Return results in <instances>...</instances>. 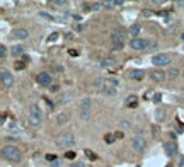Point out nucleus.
Instances as JSON below:
<instances>
[{"mask_svg": "<svg viewBox=\"0 0 184 167\" xmlns=\"http://www.w3.org/2000/svg\"><path fill=\"white\" fill-rule=\"evenodd\" d=\"M95 85H99V89H101V92L102 94L112 95V94L116 92L119 82H118V78H114V77H104V78L95 80Z\"/></svg>", "mask_w": 184, "mask_h": 167, "instance_id": "nucleus-1", "label": "nucleus"}, {"mask_svg": "<svg viewBox=\"0 0 184 167\" xmlns=\"http://www.w3.org/2000/svg\"><path fill=\"white\" fill-rule=\"evenodd\" d=\"M2 157L5 160H10V162H19L20 157H22V153L14 145H5V147H2Z\"/></svg>", "mask_w": 184, "mask_h": 167, "instance_id": "nucleus-2", "label": "nucleus"}, {"mask_svg": "<svg viewBox=\"0 0 184 167\" xmlns=\"http://www.w3.org/2000/svg\"><path fill=\"white\" fill-rule=\"evenodd\" d=\"M29 121L34 126L41 125V121H43V111L37 104H31V108H29Z\"/></svg>", "mask_w": 184, "mask_h": 167, "instance_id": "nucleus-3", "label": "nucleus"}, {"mask_svg": "<svg viewBox=\"0 0 184 167\" xmlns=\"http://www.w3.org/2000/svg\"><path fill=\"white\" fill-rule=\"evenodd\" d=\"M74 143H75V136L70 133V131H67V133H63V135H60V136L56 138V147H58V149L72 147Z\"/></svg>", "mask_w": 184, "mask_h": 167, "instance_id": "nucleus-4", "label": "nucleus"}, {"mask_svg": "<svg viewBox=\"0 0 184 167\" xmlns=\"http://www.w3.org/2000/svg\"><path fill=\"white\" fill-rule=\"evenodd\" d=\"M91 106H92V101L89 99V97H85V99H82V101H80L78 114H80V118H82L84 121L91 118Z\"/></svg>", "mask_w": 184, "mask_h": 167, "instance_id": "nucleus-5", "label": "nucleus"}, {"mask_svg": "<svg viewBox=\"0 0 184 167\" xmlns=\"http://www.w3.org/2000/svg\"><path fill=\"white\" fill-rule=\"evenodd\" d=\"M111 41H112L114 50H121V48L125 46V34H123L121 31H114V33L111 34Z\"/></svg>", "mask_w": 184, "mask_h": 167, "instance_id": "nucleus-6", "label": "nucleus"}, {"mask_svg": "<svg viewBox=\"0 0 184 167\" xmlns=\"http://www.w3.org/2000/svg\"><path fill=\"white\" fill-rule=\"evenodd\" d=\"M0 78H2V87H3V89H9V87L14 84V77H12V74H10L7 68H2Z\"/></svg>", "mask_w": 184, "mask_h": 167, "instance_id": "nucleus-7", "label": "nucleus"}, {"mask_svg": "<svg viewBox=\"0 0 184 167\" xmlns=\"http://www.w3.org/2000/svg\"><path fill=\"white\" fill-rule=\"evenodd\" d=\"M152 63H153L155 67H166V65L170 63V58H169V55H166V53H159V55L152 56Z\"/></svg>", "mask_w": 184, "mask_h": 167, "instance_id": "nucleus-8", "label": "nucleus"}, {"mask_svg": "<svg viewBox=\"0 0 184 167\" xmlns=\"http://www.w3.org/2000/svg\"><path fill=\"white\" fill-rule=\"evenodd\" d=\"M36 80H37V84L39 85H43V87H51L53 84V77L48 74V72H41V74H37L36 75Z\"/></svg>", "mask_w": 184, "mask_h": 167, "instance_id": "nucleus-9", "label": "nucleus"}, {"mask_svg": "<svg viewBox=\"0 0 184 167\" xmlns=\"http://www.w3.org/2000/svg\"><path fill=\"white\" fill-rule=\"evenodd\" d=\"M129 46H131L133 50L140 51V50H145L148 46V41L147 39H142V37H133V39L129 41Z\"/></svg>", "mask_w": 184, "mask_h": 167, "instance_id": "nucleus-10", "label": "nucleus"}, {"mask_svg": "<svg viewBox=\"0 0 184 167\" xmlns=\"http://www.w3.org/2000/svg\"><path fill=\"white\" fill-rule=\"evenodd\" d=\"M131 149L135 150V152H143L145 150V138L143 136L131 138Z\"/></svg>", "mask_w": 184, "mask_h": 167, "instance_id": "nucleus-11", "label": "nucleus"}, {"mask_svg": "<svg viewBox=\"0 0 184 167\" xmlns=\"http://www.w3.org/2000/svg\"><path fill=\"white\" fill-rule=\"evenodd\" d=\"M101 67H102V68H108L109 72H114V70H116V61H114L112 58H104L102 63H101Z\"/></svg>", "mask_w": 184, "mask_h": 167, "instance_id": "nucleus-12", "label": "nucleus"}, {"mask_svg": "<svg viewBox=\"0 0 184 167\" xmlns=\"http://www.w3.org/2000/svg\"><path fill=\"white\" fill-rule=\"evenodd\" d=\"M164 150H166V153L169 157H172V155H176V152H177V145L172 143V142H167V143H164Z\"/></svg>", "mask_w": 184, "mask_h": 167, "instance_id": "nucleus-13", "label": "nucleus"}, {"mask_svg": "<svg viewBox=\"0 0 184 167\" xmlns=\"http://www.w3.org/2000/svg\"><path fill=\"white\" fill-rule=\"evenodd\" d=\"M152 78L155 80V82H164L166 80V74L162 72V70H159V68H155V70H152Z\"/></svg>", "mask_w": 184, "mask_h": 167, "instance_id": "nucleus-14", "label": "nucleus"}, {"mask_svg": "<svg viewBox=\"0 0 184 167\" xmlns=\"http://www.w3.org/2000/svg\"><path fill=\"white\" fill-rule=\"evenodd\" d=\"M129 77H131L133 80H142V78L145 77V72L140 70V68H133V70L129 72Z\"/></svg>", "mask_w": 184, "mask_h": 167, "instance_id": "nucleus-15", "label": "nucleus"}, {"mask_svg": "<svg viewBox=\"0 0 184 167\" xmlns=\"http://www.w3.org/2000/svg\"><path fill=\"white\" fill-rule=\"evenodd\" d=\"M12 34H14V37H17V39H24V37H27V31L26 29H16Z\"/></svg>", "mask_w": 184, "mask_h": 167, "instance_id": "nucleus-16", "label": "nucleus"}, {"mask_svg": "<svg viewBox=\"0 0 184 167\" xmlns=\"http://www.w3.org/2000/svg\"><path fill=\"white\" fill-rule=\"evenodd\" d=\"M126 106H128V108H136V106H138L136 95H129V97H126Z\"/></svg>", "mask_w": 184, "mask_h": 167, "instance_id": "nucleus-17", "label": "nucleus"}, {"mask_svg": "<svg viewBox=\"0 0 184 167\" xmlns=\"http://www.w3.org/2000/svg\"><path fill=\"white\" fill-rule=\"evenodd\" d=\"M56 121H58V125H63V123H67V121H68V114H65V112H61V114H58V118H56Z\"/></svg>", "mask_w": 184, "mask_h": 167, "instance_id": "nucleus-18", "label": "nucleus"}, {"mask_svg": "<svg viewBox=\"0 0 184 167\" xmlns=\"http://www.w3.org/2000/svg\"><path fill=\"white\" fill-rule=\"evenodd\" d=\"M22 53H24V48H22V46H14V48H12V55L19 56V55H22Z\"/></svg>", "mask_w": 184, "mask_h": 167, "instance_id": "nucleus-19", "label": "nucleus"}, {"mask_svg": "<svg viewBox=\"0 0 184 167\" xmlns=\"http://www.w3.org/2000/svg\"><path fill=\"white\" fill-rule=\"evenodd\" d=\"M129 33H131L133 36H136V34L140 33V26H138V24H133V26L129 27Z\"/></svg>", "mask_w": 184, "mask_h": 167, "instance_id": "nucleus-20", "label": "nucleus"}, {"mask_svg": "<svg viewBox=\"0 0 184 167\" xmlns=\"http://www.w3.org/2000/svg\"><path fill=\"white\" fill-rule=\"evenodd\" d=\"M104 140H106V143H114V140H116V135H111V133H108L106 136H104Z\"/></svg>", "mask_w": 184, "mask_h": 167, "instance_id": "nucleus-21", "label": "nucleus"}, {"mask_svg": "<svg viewBox=\"0 0 184 167\" xmlns=\"http://www.w3.org/2000/svg\"><path fill=\"white\" fill-rule=\"evenodd\" d=\"M177 75H179V68H177V67H172V68L169 70V77L174 78V77H177Z\"/></svg>", "mask_w": 184, "mask_h": 167, "instance_id": "nucleus-22", "label": "nucleus"}, {"mask_svg": "<svg viewBox=\"0 0 184 167\" xmlns=\"http://www.w3.org/2000/svg\"><path fill=\"white\" fill-rule=\"evenodd\" d=\"M85 155H87L91 160H97V155H95L94 152H91V150H85Z\"/></svg>", "mask_w": 184, "mask_h": 167, "instance_id": "nucleus-23", "label": "nucleus"}, {"mask_svg": "<svg viewBox=\"0 0 184 167\" xmlns=\"http://www.w3.org/2000/svg\"><path fill=\"white\" fill-rule=\"evenodd\" d=\"M5 56H7V48H5V46H0V58L3 60Z\"/></svg>", "mask_w": 184, "mask_h": 167, "instance_id": "nucleus-24", "label": "nucleus"}, {"mask_svg": "<svg viewBox=\"0 0 184 167\" xmlns=\"http://www.w3.org/2000/svg\"><path fill=\"white\" fill-rule=\"evenodd\" d=\"M39 17L48 19V20H53V16H50V14H46V12H39Z\"/></svg>", "mask_w": 184, "mask_h": 167, "instance_id": "nucleus-25", "label": "nucleus"}, {"mask_svg": "<svg viewBox=\"0 0 184 167\" xmlns=\"http://www.w3.org/2000/svg\"><path fill=\"white\" fill-rule=\"evenodd\" d=\"M46 160H48V162H55L56 155H55V153H48V155H46Z\"/></svg>", "mask_w": 184, "mask_h": 167, "instance_id": "nucleus-26", "label": "nucleus"}, {"mask_svg": "<svg viewBox=\"0 0 184 167\" xmlns=\"http://www.w3.org/2000/svg\"><path fill=\"white\" fill-rule=\"evenodd\" d=\"M157 119H159V121L164 119V109H157Z\"/></svg>", "mask_w": 184, "mask_h": 167, "instance_id": "nucleus-27", "label": "nucleus"}, {"mask_svg": "<svg viewBox=\"0 0 184 167\" xmlns=\"http://www.w3.org/2000/svg\"><path fill=\"white\" fill-rule=\"evenodd\" d=\"M14 67H16V70H22V68L26 67V63H24V61H17V63H16Z\"/></svg>", "mask_w": 184, "mask_h": 167, "instance_id": "nucleus-28", "label": "nucleus"}, {"mask_svg": "<svg viewBox=\"0 0 184 167\" xmlns=\"http://www.w3.org/2000/svg\"><path fill=\"white\" fill-rule=\"evenodd\" d=\"M65 157H67V159H75L77 155H75V152H70V150H68V152L65 153Z\"/></svg>", "mask_w": 184, "mask_h": 167, "instance_id": "nucleus-29", "label": "nucleus"}, {"mask_svg": "<svg viewBox=\"0 0 184 167\" xmlns=\"http://www.w3.org/2000/svg\"><path fill=\"white\" fill-rule=\"evenodd\" d=\"M51 3H53V5H65L67 2H65V0H53Z\"/></svg>", "mask_w": 184, "mask_h": 167, "instance_id": "nucleus-30", "label": "nucleus"}, {"mask_svg": "<svg viewBox=\"0 0 184 167\" xmlns=\"http://www.w3.org/2000/svg\"><path fill=\"white\" fill-rule=\"evenodd\" d=\"M56 39H58V34L55 33V34H53L51 37H48V43H53V41H56Z\"/></svg>", "mask_w": 184, "mask_h": 167, "instance_id": "nucleus-31", "label": "nucleus"}, {"mask_svg": "<svg viewBox=\"0 0 184 167\" xmlns=\"http://www.w3.org/2000/svg\"><path fill=\"white\" fill-rule=\"evenodd\" d=\"M68 55L70 56H77L78 55V51H77V50H68Z\"/></svg>", "mask_w": 184, "mask_h": 167, "instance_id": "nucleus-32", "label": "nucleus"}, {"mask_svg": "<svg viewBox=\"0 0 184 167\" xmlns=\"http://www.w3.org/2000/svg\"><path fill=\"white\" fill-rule=\"evenodd\" d=\"M160 99H162L160 94H155V95H153V101H155V102H160Z\"/></svg>", "mask_w": 184, "mask_h": 167, "instance_id": "nucleus-33", "label": "nucleus"}, {"mask_svg": "<svg viewBox=\"0 0 184 167\" xmlns=\"http://www.w3.org/2000/svg\"><path fill=\"white\" fill-rule=\"evenodd\" d=\"M46 104H48V108H50V109H53V106H55V104H53V101H50V99H46Z\"/></svg>", "mask_w": 184, "mask_h": 167, "instance_id": "nucleus-34", "label": "nucleus"}, {"mask_svg": "<svg viewBox=\"0 0 184 167\" xmlns=\"http://www.w3.org/2000/svg\"><path fill=\"white\" fill-rule=\"evenodd\" d=\"M58 89H60L58 85H51V87H50V91H51V92H58Z\"/></svg>", "mask_w": 184, "mask_h": 167, "instance_id": "nucleus-35", "label": "nucleus"}, {"mask_svg": "<svg viewBox=\"0 0 184 167\" xmlns=\"http://www.w3.org/2000/svg\"><path fill=\"white\" fill-rule=\"evenodd\" d=\"M116 138H123V131H118L116 133Z\"/></svg>", "mask_w": 184, "mask_h": 167, "instance_id": "nucleus-36", "label": "nucleus"}, {"mask_svg": "<svg viewBox=\"0 0 184 167\" xmlns=\"http://www.w3.org/2000/svg\"><path fill=\"white\" fill-rule=\"evenodd\" d=\"M179 167H184V157L181 159V160H179Z\"/></svg>", "mask_w": 184, "mask_h": 167, "instance_id": "nucleus-37", "label": "nucleus"}, {"mask_svg": "<svg viewBox=\"0 0 184 167\" xmlns=\"http://www.w3.org/2000/svg\"><path fill=\"white\" fill-rule=\"evenodd\" d=\"M166 167H174V166H172V164H167V166Z\"/></svg>", "mask_w": 184, "mask_h": 167, "instance_id": "nucleus-38", "label": "nucleus"}, {"mask_svg": "<svg viewBox=\"0 0 184 167\" xmlns=\"http://www.w3.org/2000/svg\"><path fill=\"white\" fill-rule=\"evenodd\" d=\"M72 167H82V166H80V164H77V166H72Z\"/></svg>", "mask_w": 184, "mask_h": 167, "instance_id": "nucleus-39", "label": "nucleus"}, {"mask_svg": "<svg viewBox=\"0 0 184 167\" xmlns=\"http://www.w3.org/2000/svg\"><path fill=\"white\" fill-rule=\"evenodd\" d=\"M181 37H183V39H184V34H183V36H181Z\"/></svg>", "mask_w": 184, "mask_h": 167, "instance_id": "nucleus-40", "label": "nucleus"}, {"mask_svg": "<svg viewBox=\"0 0 184 167\" xmlns=\"http://www.w3.org/2000/svg\"><path fill=\"white\" fill-rule=\"evenodd\" d=\"M183 7H184V3H183Z\"/></svg>", "mask_w": 184, "mask_h": 167, "instance_id": "nucleus-41", "label": "nucleus"}]
</instances>
